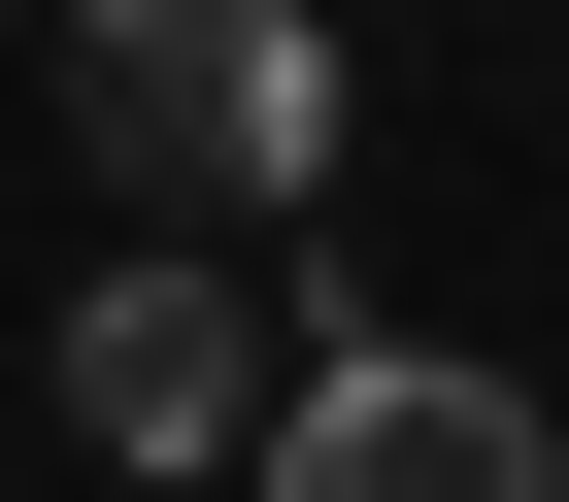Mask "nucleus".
I'll return each instance as SVG.
<instances>
[{
  "mask_svg": "<svg viewBox=\"0 0 569 502\" xmlns=\"http://www.w3.org/2000/svg\"><path fill=\"white\" fill-rule=\"evenodd\" d=\"M68 134L168 234H268L336 168V0H68Z\"/></svg>",
  "mask_w": 569,
  "mask_h": 502,
  "instance_id": "1",
  "label": "nucleus"
},
{
  "mask_svg": "<svg viewBox=\"0 0 569 502\" xmlns=\"http://www.w3.org/2000/svg\"><path fill=\"white\" fill-rule=\"evenodd\" d=\"M268 502H569V435L502 369H436V335H336L302 402H268Z\"/></svg>",
  "mask_w": 569,
  "mask_h": 502,
  "instance_id": "2",
  "label": "nucleus"
},
{
  "mask_svg": "<svg viewBox=\"0 0 569 502\" xmlns=\"http://www.w3.org/2000/svg\"><path fill=\"white\" fill-rule=\"evenodd\" d=\"M302 369H268V269H101L68 302V435L101 469H201V435H268Z\"/></svg>",
  "mask_w": 569,
  "mask_h": 502,
  "instance_id": "3",
  "label": "nucleus"
}]
</instances>
